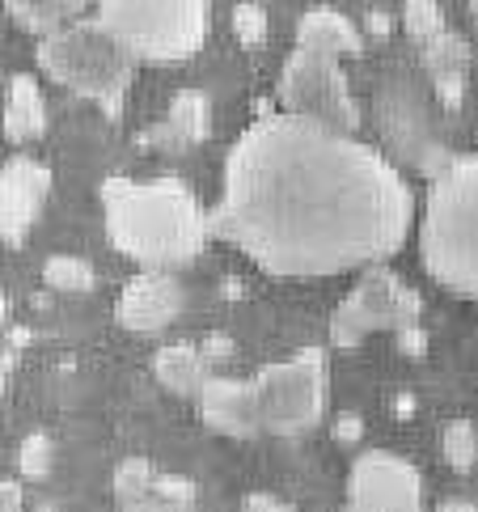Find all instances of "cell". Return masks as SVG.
Instances as JSON below:
<instances>
[{
    "label": "cell",
    "mask_w": 478,
    "mask_h": 512,
    "mask_svg": "<svg viewBox=\"0 0 478 512\" xmlns=\"http://www.w3.org/2000/svg\"><path fill=\"white\" fill-rule=\"evenodd\" d=\"M212 364L216 360L204 352V347H195V343H170V347H161V352L153 356V377L170 394H178V398H199L208 381L216 377Z\"/></svg>",
    "instance_id": "obj_16"
},
{
    "label": "cell",
    "mask_w": 478,
    "mask_h": 512,
    "mask_svg": "<svg viewBox=\"0 0 478 512\" xmlns=\"http://www.w3.org/2000/svg\"><path fill=\"white\" fill-rule=\"evenodd\" d=\"M39 68L55 85L72 89L77 98L98 102L106 115H119L127 85H132L136 56L94 13V17H77V22L43 34L39 39Z\"/></svg>",
    "instance_id": "obj_4"
},
{
    "label": "cell",
    "mask_w": 478,
    "mask_h": 512,
    "mask_svg": "<svg viewBox=\"0 0 478 512\" xmlns=\"http://www.w3.org/2000/svg\"><path fill=\"white\" fill-rule=\"evenodd\" d=\"M208 132H212V106L204 94L187 89V94H178L165 106V119L149 132V140L161 144V149H187V144H199Z\"/></svg>",
    "instance_id": "obj_18"
},
{
    "label": "cell",
    "mask_w": 478,
    "mask_h": 512,
    "mask_svg": "<svg viewBox=\"0 0 478 512\" xmlns=\"http://www.w3.org/2000/svg\"><path fill=\"white\" fill-rule=\"evenodd\" d=\"M259 386L263 432L271 436H301L318 428L326 411V356L318 347L292 352L288 360H275L254 377Z\"/></svg>",
    "instance_id": "obj_8"
},
{
    "label": "cell",
    "mask_w": 478,
    "mask_h": 512,
    "mask_svg": "<svg viewBox=\"0 0 478 512\" xmlns=\"http://www.w3.org/2000/svg\"><path fill=\"white\" fill-rule=\"evenodd\" d=\"M424 51V68L432 77V94L445 111H457L466 98V68H470V47L466 39H457L453 30H440L432 34L428 43H419Z\"/></svg>",
    "instance_id": "obj_14"
},
{
    "label": "cell",
    "mask_w": 478,
    "mask_h": 512,
    "mask_svg": "<svg viewBox=\"0 0 478 512\" xmlns=\"http://www.w3.org/2000/svg\"><path fill=\"white\" fill-rule=\"evenodd\" d=\"M182 305H187V297H182V284L174 280V271L140 267L119 292L115 318L123 331H132V335H157L178 322Z\"/></svg>",
    "instance_id": "obj_11"
},
{
    "label": "cell",
    "mask_w": 478,
    "mask_h": 512,
    "mask_svg": "<svg viewBox=\"0 0 478 512\" xmlns=\"http://www.w3.org/2000/svg\"><path fill=\"white\" fill-rule=\"evenodd\" d=\"M242 512H297V508L284 504V500H275V496H263V491H254V496L242 504Z\"/></svg>",
    "instance_id": "obj_27"
},
{
    "label": "cell",
    "mask_w": 478,
    "mask_h": 512,
    "mask_svg": "<svg viewBox=\"0 0 478 512\" xmlns=\"http://www.w3.org/2000/svg\"><path fill=\"white\" fill-rule=\"evenodd\" d=\"M339 512H424V479L390 449H369L352 462Z\"/></svg>",
    "instance_id": "obj_10"
},
{
    "label": "cell",
    "mask_w": 478,
    "mask_h": 512,
    "mask_svg": "<svg viewBox=\"0 0 478 512\" xmlns=\"http://www.w3.org/2000/svg\"><path fill=\"white\" fill-rule=\"evenodd\" d=\"M0 512H22V487H17V479L0 487Z\"/></svg>",
    "instance_id": "obj_29"
},
{
    "label": "cell",
    "mask_w": 478,
    "mask_h": 512,
    "mask_svg": "<svg viewBox=\"0 0 478 512\" xmlns=\"http://www.w3.org/2000/svg\"><path fill=\"white\" fill-rule=\"evenodd\" d=\"M436 445H440V457H445L457 474L474 470V462H478V432L466 424V419H449V424L440 428Z\"/></svg>",
    "instance_id": "obj_22"
},
{
    "label": "cell",
    "mask_w": 478,
    "mask_h": 512,
    "mask_svg": "<svg viewBox=\"0 0 478 512\" xmlns=\"http://www.w3.org/2000/svg\"><path fill=\"white\" fill-rule=\"evenodd\" d=\"M199 419L216 432V436H233V441H250L263 432V411H259V386L237 377H212L204 394L195 398Z\"/></svg>",
    "instance_id": "obj_13"
},
{
    "label": "cell",
    "mask_w": 478,
    "mask_h": 512,
    "mask_svg": "<svg viewBox=\"0 0 478 512\" xmlns=\"http://www.w3.org/2000/svg\"><path fill=\"white\" fill-rule=\"evenodd\" d=\"M110 34L140 64H178L204 47L212 0H94Z\"/></svg>",
    "instance_id": "obj_6"
},
{
    "label": "cell",
    "mask_w": 478,
    "mask_h": 512,
    "mask_svg": "<svg viewBox=\"0 0 478 512\" xmlns=\"http://www.w3.org/2000/svg\"><path fill=\"white\" fill-rule=\"evenodd\" d=\"M102 208L110 246L140 267H187L212 237V212L178 178H110L102 182Z\"/></svg>",
    "instance_id": "obj_2"
},
{
    "label": "cell",
    "mask_w": 478,
    "mask_h": 512,
    "mask_svg": "<svg viewBox=\"0 0 478 512\" xmlns=\"http://www.w3.org/2000/svg\"><path fill=\"white\" fill-rule=\"evenodd\" d=\"M17 462H22V474L26 479H43L51 470V441L43 432H30L22 441V453H17Z\"/></svg>",
    "instance_id": "obj_24"
},
{
    "label": "cell",
    "mask_w": 478,
    "mask_h": 512,
    "mask_svg": "<svg viewBox=\"0 0 478 512\" xmlns=\"http://www.w3.org/2000/svg\"><path fill=\"white\" fill-rule=\"evenodd\" d=\"M470 22H474V34H478V0H470Z\"/></svg>",
    "instance_id": "obj_32"
},
{
    "label": "cell",
    "mask_w": 478,
    "mask_h": 512,
    "mask_svg": "<svg viewBox=\"0 0 478 512\" xmlns=\"http://www.w3.org/2000/svg\"><path fill=\"white\" fill-rule=\"evenodd\" d=\"M275 98H280V111L288 115L318 119L330 127H343V132L360 127V106L352 98V81L343 77V60L314 56V51L297 47L280 72Z\"/></svg>",
    "instance_id": "obj_9"
},
{
    "label": "cell",
    "mask_w": 478,
    "mask_h": 512,
    "mask_svg": "<svg viewBox=\"0 0 478 512\" xmlns=\"http://www.w3.org/2000/svg\"><path fill=\"white\" fill-rule=\"evenodd\" d=\"M85 5L89 0H5L13 22L30 34H39V39L68 26V22H77V17H85Z\"/></svg>",
    "instance_id": "obj_19"
},
{
    "label": "cell",
    "mask_w": 478,
    "mask_h": 512,
    "mask_svg": "<svg viewBox=\"0 0 478 512\" xmlns=\"http://www.w3.org/2000/svg\"><path fill=\"white\" fill-rule=\"evenodd\" d=\"M43 284L55 288V292H72V297H81V292L94 288V267L77 254H51L43 263Z\"/></svg>",
    "instance_id": "obj_21"
},
{
    "label": "cell",
    "mask_w": 478,
    "mask_h": 512,
    "mask_svg": "<svg viewBox=\"0 0 478 512\" xmlns=\"http://www.w3.org/2000/svg\"><path fill=\"white\" fill-rule=\"evenodd\" d=\"M157 479H161V474L153 470L149 457H123V462L115 466V479H110V487H115L119 504H136L144 496H153Z\"/></svg>",
    "instance_id": "obj_20"
},
{
    "label": "cell",
    "mask_w": 478,
    "mask_h": 512,
    "mask_svg": "<svg viewBox=\"0 0 478 512\" xmlns=\"http://www.w3.org/2000/svg\"><path fill=\"white\" fill-rule=\"evenodd\" d=\"M297 47L301 51H314V56H330V60H347V56H360L364 39L356 22L339 9H309L297 17Z\"/></svg>",
    "instance_id": "obj_15"
},
{
    "label": "cell",
    "mask_w": 478,
    "mask_h": 512,
    "mask_svg": "<svg viewBox=\"0 0 478 512\" xmlns=\"http://www.w3.org/2000/svg\"><path fill=\"white\" fill-rule=\"evenodd\" d=\"M436 512H478L470 500H445V504H440Z\"/></svg>",
    "instance_id": "obj_31"
},
{
    "label": "cell",
    "mask_w": 478,
    "mask_h": 512,
    "mask_svg": "<svg viewBox=\"0 0 478 512\" xmlns=\"http://www.w3.org/2000/svg\"><path fill=\"white\" fill-rule=\"evenodd\" d=\"M398 343H402V352H411V356H424V347H428V339H424V331H419V326H407V331H398Z\"/></svg>",
    "instance_id": "obj_28"
},
{
    "label": "cell",
    "mask_w": 478,
    "mask_h": 512,
    "mask_svg": "<svg viewBox=\"0 0 478 512\" xmlns=\"http://www.w3.org/2000/svg\"><path fill=\"white\" fill-rule=\"evenodd\" d=\"M119 512H191V504H178V500H165V496H144L136 504H119Z\"/></svg>",
    "instance_id": "obj_26"
},
{
    "label": "cell",
    "mask_w": 478,
    "mask_h": 512,
    "mask_svg": "<svg viewBox=\"0 0 478 512\" xmlns=\"http://www.w3.org/2000/svg\"><path fill=\"white\" fill-rule=\"evenodd\" d=\"M419 259L436 284L478 301V153L457 157L428 182L419 212Z\"/></svg>",
    "instance_id": "obj_3"
},
{
    "label": "cell",
    "mask_w": 478,
    "mask_h": 512,
    "mask_svg": "<svg viewBox=\"0 0 478 512\" xmlns=\"http://www.w3.org/2000/svg\"><path fill=\"white\" fill-rule=\"evenodd\" d=\"M373 119H377L381 153L390 157L402 174H419L432 182L457 161L445 115L436 111L428 85L419 81L415 72H390V77L377 85Z\"/></svg>",
    "instance_id": "obj_5"
},
{
    "label": "cell",
    "mask_w": 478,
    "mask_h": 512,
    "mask_svg": "<svg viewBox=\"0 0 478 512\" xmlns=\"http://www.w3.org/2000/svg\"><path fill=\"white\" fill-rule=\"evenodd\" d=\"M233 34L242 39L246 47H259L267 39V13L259 5H237L233 9Z\"/></svg>",
    "instance_id": "obj_25"
},
{
    "label": "cell",
    "mask_w": 478,
    "mask_h": 512,
    "mask_svg": "<svg viewBox=\"0 0 478 512\" xmlns=\"http://www.w3.org/2000/svg\"><path fill=\"white\" fill-rule=\"evenodd\" d=\"M51 195V170L34 157H9L0 174V233L9 246H22Z\"/></svg>",
    "instance_id": "obj_12"
},
{
    "label": "cell",
    "mask_w": 478,
    "mask_h": 512,
    "mask_svg": "<svg viewBox=\"0 0 478 512\" xmlns=\"http://www.w3.org/2000/svg\"><path fill=\"white\" fill-rule=\"evenodd\" d=\"M419 314H424V301H419V292L407 280L394 276L385 263L364 267V276L335 305V314H330V343L360 347L377 331H407V326H419Z\"/></svg>",
    "instance_id": "obj_7"
},
{
    "label": "cell",
    "mask_w": 478,
    "mask_h": 512,
    "mask_svg": "<svg viewBox=\"0 0 478 512\" xmlns=\"http://www.w3.org/2000/svg\"><path fill=\"white\" fill-rule=\"evenodd\" d=\"M204 352H208L212 360H220V356H229V339H208V343H204Z\"/></svg>",
    "instance_id": "obj_30"
},
{
    "label": "cell",
    "mask_w": 478,
    "mask_h": 512,
    "mask_svg": "<svg viewBox=\"0 0 478 512\" xmlns=\"http://www.w3.org/2000/svg\"><path fill=\"white\" fill-rule=\"evenodd\" d=\"M415 195L390 157L356 132L288 111L233 140L212 237L284 280L377 267L402 250Z\"/></svg>",
    "instance_id": "obj_1"
},
{
    "label": "cell",
    "mask_w": 478,
    "mask_h": 512,
    "mask_svg": "<svg viewBox=\"0 0 478 512\" xmlns=\"http://www.w3.org/2000/svg\"><path fill=\"white\" fill-rule=\"evenodd\" d=\"M47 132V98L30 72H13L5 89V140L30 144Z\"/></svg>",
    "instance_id": "obj_17"
},
{
    "label": "cell",
    "mask_w": 478,
    "mask_h": 512,
    "mask_svg": "<svg viewBox=\"0 0 478 512\" xmlns=\"http://www.w3.org/2000/svg\"><path fill=\"white\" fill-rule=\"evenodd\" d=\"M402 22H407L411 39H419V43H428L440 30H449L445 13H440V0H402Z\"/></svg>",
    "instance_id": "obj_23"
}]
</instances>
